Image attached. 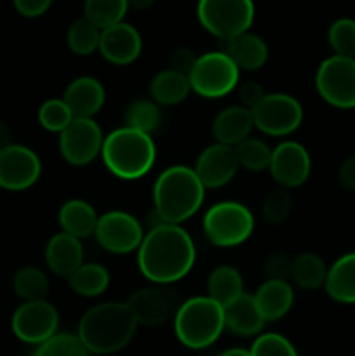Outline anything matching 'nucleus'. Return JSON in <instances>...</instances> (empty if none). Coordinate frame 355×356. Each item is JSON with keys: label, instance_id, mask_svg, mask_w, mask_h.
<instances>
[{"label": "nucleus", "instance_id": "1", "mask_svg": "<svg viewBox=\"0 0 355 356\" xmlns=\"http://www.w3.org/2000/svg\"><path fill=\"white\" fill-rule=\"evenodd\" d=\"M195 243L180 225L150 228L138 249V268L152 284L173 285L187 277L195 264Z\"/></svg>", "mask_w": 355, "mask_h": 356}, {"label": "nucleus", "instance_id": "2", "mask_svg": "<svg viewBox=\"0 0 355 356\" xmlns=\"http://www.w3.org/2000/svg\"><path fill=\"white\" fill-rule=\"evenodd\" d=\"M138 322L125 302H103L93 306L79 322L80 341L94 355H111L124 350L134 337Z\"/></svg>", "mask_w": 355, "mask_h": 356}, {"label": "nucleus", "instance_id": "3", "mask_svg": "<svg viewBox=\"0 0 355 356\" xmlns=\"http://www.w3.org/2000/svg\"><path fill=\"white\" fill-rule=\"evenodd\" d=\"M204 193L194 167L171 165L153 184V211L162 222L181 226L202 207Z\"/></svg>", "mask_w": 355, "mask_h": 356}, {"label": "nucleus", "instance_id": "4", "mask_svg": "<svg viewBox=\"0 0 355 356\" xmlns=\"http://www.w3.org/2000/svg\"><path fill=\"white\" fill-rule=\"evenodd\" d=\"M101 159L118 179L134 181L146 176L157 159L152 136L129 127H118L104 136Z\"/></svg>", "mask_w": 355, "mask_h": 356}, {"label": "nucleus", "instance_id": "5", "mask_svg": "<svg viewBox=\"0 0 355 356\" xmlns=\"http://www.w3.org/2000/svg\"><path fill=\"white\" fill-rule=\"evenodd\" d=\"M174 334L184 348L204 350L214 344L225 330L223 306L207 296L187 299L173 318Z\"/></svg>", "mask_w": 355, "mask_h": 356}, {"label": "nucleus", "instance_id": "6", "mask_svg": "<svg viewBox=\"0 0 355 356\" xmlns=\"http://www.w3.org/2000/svg\"><path fill=\"white\" fill-rule=\"evenodd\" d=\"M202 229L212 245L237 247L253 235L254 216L240 202H218L204 214Z\"/></svg>", "mask_w": 355, "mask_h": 356}, {"label": "nucleus", "instance_id": "7", "mask_svg": "<svg viewBox=\"0 0 355 356\" xmlns=\"http://www.w3.org/2000/svg\"><path fill=\"white\" fill-rule=\"evenodd\" d=\"M256 16L253 0H198L197 19L219 42L251 30Z\"/></svg>", "mask_w": 355, "mask_h": 356}, {"label": "nucleus", "instance_id": "8", "mask_svg": "<svg viewBox=\"0 0 355 356\" xmlns=\"http://www.w3.org/2000/svg\"><path fill=\"white\" fill-rule=\"evenodd\" d=\"M240 70L223 51H211L198 56L188 80L197 96L205 99H219L228 96L237 87Z\"/></svg>", "mask_w": 355, "mask_h": 356}, {"label": "nucleus", "instance_id": "9", "mask_svg": "<svg viewBox=\"0 0 355 356\" xmlns=\"http://www.w3.org/2000/svg\"><path fill=\"white\" fill-rule=\"evenodd\" d=\"M315 89L329 106L338 110L355 108V59L331 56L315 73Z\"/></svg>", "mask_w": 355, "mask_h": 356}, {"label": "nucleus", "instance_id": "10", "mask_svg": "<svg viewBox=\"0 0 355 356\" xmlns=\"http://www.w3.org/2000/svg\"><path fill=\"white\" fill-rule=\"evenodd\" d=\"M254 129L267 136H289L301 125L303 106L294 96L284 92L267 94L260 104L251 110Z\"/></svg>", "mask_w": 355, "mask_h": 356}, {"label": "nucleus", "instance_id": "11", "mask_svg": "<svg viewBox=\"0 0 355 356\" xmlns=\"http://www.w3.org/2000/svg\"><path fill=\"white\" fill-rule=\"evenodd\" d=\"M183 298L173 285L153 284L129 296L125 301L138 325L157 327L174 318Z\"/></svg>", "mask_w": 355, "mask_h": 356}, {"label": "nucleus", "instance_id": "12", "mask_svg": "<svg viewBox=\"0 0 355 356\" xmlns=\"http://www.w3.org/2000/svg\"><path fill=\"white\" fill-rule=\"evenodd\" d=\"M103 141V131L94 118H73L72 124L59 132V153L70 165H89L101 155Z\"/></svg>", "mask_w": 355, "mask_h": 356}, {"label": "nucleus", "instance_id": "13", "mask_svg": "<svg viewBox=\"0 0 355 356\" xmlns=\"http://www.w3.org/2000/svg\"><path fill=\"white\" fill-rule=\"evenodd\" d=\"M101 249L110 254L124 256L139 249L145 232L134 216L124 211H110L100 216L96 232H94Z\"/></svg>", "mask_w": 355, "mask_h": 356}, {"label": "nucleus", "instance_id": "14", "mask_svg": "<svg viewBox=\"0 0 355 356\" xmlns=\"http://www.w3.org/2000/svg\"><path fill=\"white\" fill-rule=\"evenodd\" d=\"M59 313L51 302L33 301L17 306L10 318L14 336L26 344H42L58 334Z\"/></svg>", "mask_w": 355, "mask_h": 356}, {"label": "nucleus", "instance_id": "15", "mask_svg": "<svg viewBox=\"0 0 355 356\" xmlns=\"http://www.w3.org/2000/svg\"><path fill=\"white\" fill-rule=\"evenodd\" d=\"M40 174L42 162L31 148L13 143L0 149V188L24 191L40 179Z\"/></svg>", "mask_w": 355, "mask_h": 356}, {"label": "nucleus", "instance_id": "16", "mask_svg": "<svg viewBox=\"0 0 355 356\" xmlns=\"http://www.w3.org/2000/svg\"><path fill=\"white\" fill-rule=\"evenodd\" d=\"M270 176L284 190H292L305 183L312 172V159L301 143L282 141L271 149Z\"/></svg>", "mask_w": 355, "mask_h": 356}, {"label": "nucleus", "instance_id": "17", "mask_svg": "<svg viewBox=\"0 0 355 356\" xmlns=\"http://www.w3.org/2000/svg\"><path fill=\"white\" fill-rule=\"evenodd\" d=\"M239 169L235 148L221 145V143H214V145L202 149L194 167L195 174H197L205 190L207 188L209 190L223 188L235 177Z\"/></svg>", "mask_w": 355, "mask_h": 356}, {"label": "nucleus", "instance_id": "18", "mask_svg": "<svg viewBox=\"0 0 355 356\" xmlns=\"http://www.w3.org/2000/svg\"><path fill=\"white\" fill-rule=\"evenodd\" d=\"M97 51L111 65L127 66L134 63L141 54V35L132 24L122 21V23L101 30L100 49Z\"/></svg>", "mask_w": 355, "mask_h": 356}, {"label": "nucleus", "instance_id": "19", "mask_svg": "<svg viewBox=\"0 0 355 356\" xmlns=\"http://www.w3.org/2000/svg\"><path fill=\"white\" fill-rule=\"evenodd\" d=\"M44 256L49 270L68 280L70 275L84 264L82 240L68 233H56L49 238Z\"/></svg>", "mask_w": 355, "mask_h": 356}, {"label": "nucleus", "instance_id": "20", "mask_svg": "<svg viewBox=\"0 0 355 356\" xmlns=\"http://www.w3.org/2000/svg\"><path fill=\"white\" fill-rule=\"evenodd\" d=\"M104 87L94 76H79L66 86L63 101L75 118H93L104 104Z\"/></svg>", "mask_w": 355, "mask_h": 356}, {"label": "nucleus", "instance_id": "21", "mask_svg": "<svg viewBox=\"0 0 355 356\" xmlns=\"http://www.w3.org/2000/svg\"><path fill=\"white\" fill-rule=\"evenodd\" d=\"M219 51L225 52L235 63L237 68L247 70V72L263 68L270 56L267 42L253 31H246L228 40H223Z\"/></svg>", "mask_w": 355, "mask_h": 356}, {"label": "nucleus", "instance_id": "22", "mask_svg": "<svg viewBox=\"0 0 355 356\" xmlns=\"http://www.w3.org/2000/svg\"><path fill=\"white\" fill-rule=\"evenodd\" d=\"M253 129L254 122L251 110H247L242 104H233V106H226L225 110L216 115L211 131L216 143L235 148L239 143L249 138Z\"/></svg>", "mask_w": 355, "mask_h": 356}, {"label": "nucleus", "instance_id": "23", "mask_svg": "<svg viewBox=\"0 0 355 356\" xmlns=\"http://www.w3.org/2000/svg\"><path fill=\"white\" fill-rule=\"evenodd\" d=\"M225 329L242 337L260 336L267 325V320L261 315L253 294H242L239 299L223 308Z\"/></svg>", "mask_w": 355, "mask_h": 356}, {"label": "nucleus", "instance_id": "24", "mask_svg": "<svg viewBox=\"0 0 355 356\" xmlns=\"http://www.w3.org/2000/svg\"><path fill=\"white\" fill-rule=\"evenodd\" d=\"M253 296L267 322L284 318L294 305L292 285L284 280H265Z\"/></svg>", "mask_w": 355, "mask_h": 356}, {"label": "nucleus", "instance_id": "25", "mask_svg": "<svg viewBox=\"0 0 355 356\" xmlns=\"http://www.w3.org/2000/svg\"><path fill=\"white\" fill-rule=\"evenodd\" d=\"M324 291L340 305H355V252L343 254L331 264Z\"/></svg>", "mask_w": 355, "mask_h": 356}, {"label": "nucleus", "instance_id": "26", "mask_svg": "<svg viewBox=\"0 0 355 356\" xmlns=\"http://www.w3.org/2000/svg\"><path fill=\"white\" fill-rule=\"evenodd\" d=\"M58 221L63 233H68V235L75 236V238L84 240L94 235L100 216H97V212L94 211V207L89 202L73 198V200L65 202L61 205Z\"/></svg>", "mask_w": 355, "mask_h": 356}, {"label": "nucleus", "instance_id": "27", "mask_svg": "<svg viewBox=\"0 0 355 356\" xmlns=\"http://www.w3.org/2000/svg\"><path fill=\"white\" fill-rule=\"evenodd\" d=\"M190 90L188 76L171 68L159 72L150 82V96L159 106H176L183 103Z\"/></svg>", "mask_w": 355, "mask_h": 356}, {"label": "nucleus", "instance_id": "28", "mask_svg": "<svg viewBox=\"0 0 355 356\" xmlns=\"http://www.w3.org/2000/svg\"><path fill=\"white\" fill-rule=\"evenodd\" d=\"M244 292L242 275L233 266H218L211 271L207 278V298L218 302L219 306H228Z\"/></svg>", "mask_w": 355, "mask_h": 356}, {"label": "nucleus", "instance_id": "29", "mask_svg": "<svg viewBox=\"0 0 355 356\" xmlns=\"http://www.w3.org/2000/svg\"><path fill=\"white\" fill-rule=\"evenodd\" d=\"M327 270L324 259L313 252H303L292 259L291 278L303 291H317L324 287L327 278Z\"/></svg>", "mask_w": 355, "mask_h": 356}, {"label": "nucleus", "instance_id": "30", "mask_svg": "<svg viewBox=\"0 0 355 356\" xmlns=\"http://www.w3.org/2000/svg\"><path fill=\"white\" fill-rule=\"evenodd\" d=\"M68 285L77 296L96 298L103 294L110 285V271L103 264L84 263L79 270L70 275Z\"/></svg>", "mask_w": 355, "mask_h": 356}, {"label": "nucleus", "instance_id": "31", "mask_svg": "<svg viewBox=\"0 0 355 356\" xmlns=\"http://www.w3.org/2000/svg\"><path fill=\"white\" fill-rule=\"evenodd\" d=\"M13 289L23 302L45 301L49 294V278L40 268L23 266L14 275Z\"/></svg>", "mask_w": 355, "mask_h": 356}, {"label": "nucleus", "instance_id": "32", "mask_svg": "<svg viewBox=\"0 0 355 356\" xmlns=\"http://www.w3.org/2000/svg\"><path fill=\"white\" fill-rule=\"evenodd\" d=\"M162 125V110L153 99H136L125 108L124 127L152 136Z\"/></svg>", "mask_w": 355, "mask_h": 356}, {"label": "nucleus", "instance_id": "33", "mask_svg": "<svg viewBox=\"0 0 355 356\" xmlns=\"http://www.w3.org/2000/svg\"><path fill=\"white\" fill-rule=\"evenodd\" d=\"M127 10V0H86L84 2V17L100 30L122 23Z\"/></svg>", "mask_w": 355, "mask_h": 356}, {"label": "nucleus", "instance_id": "34", "mask_svg": "<svg viewBox=\"0 0 355 356\" xmlns=\"http://www.w3.org/2000/svg\"><path fill=\"white\" fill-rule=\"evenodd\" d=\"M101 30L86 17H79L66 31V44L77 56H89L100 49Z\"/></svg>", "mask_w": 355, "mask_h": 356}, {"label": "nucleus", "instance_id": "35", "mask_svg": "<svg viewBox=\"0 0 355 356\" xmlns=\"http://www.w3.org/2000/svg\"><path fill=\"white\" fill-rule=\"evenodd\" d=\"M235 155L239 160V167L251 172H261V170H268L271 149L261 139L247 138L235 146Z\"/></svg>", "mask_w": 355, "mask_h": 356}, {"label": "nucleus", "instance_id": "36", "mask_svg": "<svg viewBox=\"0 0 355 356\" xmlns=\"http://www.w3.org/2000/svg\"><path fill=\"white\" fill-rule=\"evenodd\" d=\"M89 350L84 346L79 334L58 332L47 339L45 343L38 344L33 356H89Z\"/></svg>", "mask_w": 355, "mask_h": 356}, {"label": "nucleus", "instance_id": "37", "mask_svg": "<svg viewBox=\"0 0 355 356\" xmlns=\"http://www.w3.org/2000/svg\"><path fill=\"white\" fill-rule=\"evenodd\" d=\"M73 113L63 97L44 101L38 108V124L49 132H63L73 120Z\"/></svg>", "mask_w": 355, "mask_h": 356}, {"label": "nucleus", "instance_id": "38", "mask_svg": "<svg viewBox=\"0 0 355 356\" xmlns=\"http://www.w3.org/2000/svg\"><path fill=\"white\" fill-rule=\"evenodd\" d=\"M327 42L334 56L355 59V19L340 17L327 30Z\"/></svg>", "mask_w": 355, "mask_h": 356}, {"label": "nucleus", "instance_id": "39", "mask_svg": "<svg viewBox=\"0 0 355 356\" xmlns=\"http://www.w3.org/2000/svg\"><path fill=\"white\" fill-rule=\"evenodd\" d=\"M249 353L251 356H298L291 341L275 332L260 334L249 348Z\"/></svg>", "mask_w": 355, "mask_h": 356}, {"label": "nucleus", "instance_id": "40", "mask_svg": "<svg viewBox=\"0 0 355 356\" xmlns=\"http://www.w3.org/2000/svg\"><path fill=\"white\" fill-rule=\"evenodd\" d=\"M263 218L271 225H281L291 216L292 211V197L287 190L278 188V190L270 191L263 200Z\"/></svg>", "mask_w": 355, "mask_h": 356}, {"label": "nucleus", "instance_id": "41", "mask_svg": "<svg viewBox=\"0 0 355 356\" xmlns=\"http://www.w3.org/2000/svg\"><path fill=\"white\" fill-rule=\"evenodd\" d=\"M291 264L292 259H289L282 252H271L265 261V275L267 280H284L289 282L291 278Z\"/></svg>", "mask_w": 355, "mask_h": 356}, {"label": "nucleus", "instance_id": "42", "mask_svg": "<svg viewBox=\"0 0 355 356\" xmlns=\"http://www.w3.org/2000/svg\"><path fill=\"white\" fill-rule=\"evenodd\" d=\"M198 56H195V52L188 47H178L176 51H173L171 54V70L178 73H183V75H190L191 68L195 66Z\"/></svg>", "mask_w": 355, "mask_h": 356}, {"label": "nucleus", "instance_id": "43", "mask_svg": "<svg viewBox=\"0 0 355 356\" xmlns=\"http://www.w3.org/2000/svg\"><path fill=\"white\" fill-rule=\"evenodd\" d=\"M267 96L263 87L256 82H244L239 87V99L242 106H246L247 110H253L256 104H260V101Z\"/></svg>", "mask_w": 355, "mask_h": 356}, {"label": "nucleus", "instance_id": "44", "mask_svg": "<svg viewBox=\"0 0 355 356\" xmlns=\"http://www.w3.org/2000/svg\"><path fill=\"white\" fill-rule=\"evenodd\" d=\"M14 9L24 17L44 16L52 6V0H13Z\"/></svg>", "mask_w": 355, "mask_h": 356}, {"label": "nucleus", "instance_id": "45", "mask_svg": "<svg viewBox=\"0 0 355 356\" xmlns=\"http://www.w3.org/2000/svg\"><path fill=\"white\" fill-rule=\"evenodd\" d=\"M338 181L348 191H355V155L347 156L338 169Z\"/></svg>", "mask_w": 355, "mask_h": 356}, {"label": "nucleus", "instance_id": "46", "mask_svg": "<svg viewBox=\"0 0 355 356\" xmlns=\"http://www.w3.org/2000/svg\"><path fill=\"white\" fill-rule=\"evenodd\" d=\"M9 145H13V131L7 122L0 120V149L7 148Z\"/></svg>", "mask_w": 355, "mask_h": 356}, {"label": "nucleus", "instance_id": "47", "mask_svg": "<svg viewBox=\"0 0 355 356\" xmlns=\"http://www.w3.org/2000/svg\"><path fill=\"white\" fill-rule=\"evenodd\" d=\"M155 3V0H127L129 9L132 10H146Z\"/></svg>", "mask_w": 355, "mask_h": 356}, {"label": "nucleus", "instance_id": "48", "mask_svg": "<svg viewBox=\"0 0 355 356\" xmlns=\"http://www.w3.org/2000/svg\"><path fill=\"white\" fill-rule=\"evenodd\" d=\"M218 356H251L249 350H244V348H232V350H226Z\"/></svg>", "mask_w": 355, "mask_h": 356}]
</instances>
